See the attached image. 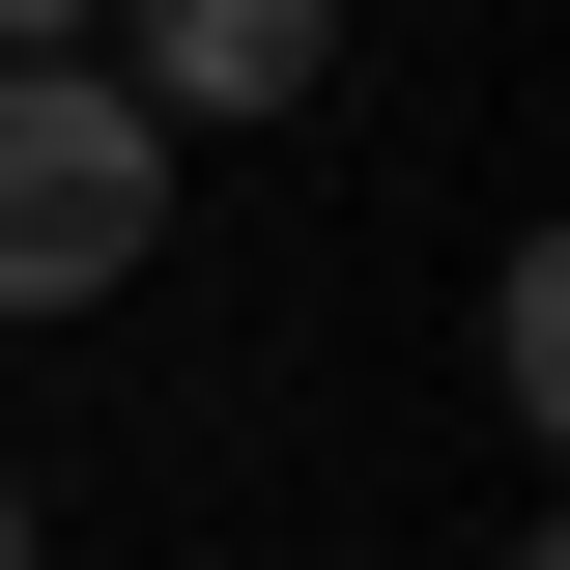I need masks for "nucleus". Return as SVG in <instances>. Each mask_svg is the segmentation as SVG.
<instances>
[{
    "label": "nucleus",
    "mask_w": 570,
    "mask_h": 570,
    "mask_svg": "<svg viewBox=\"0 0 570 570\" xmlns=\"http://www.w3.org/2000/svg\"><path fill=\"white\" fill-rule=\"evenodd\" d=\"M0 58H86V0H0Z\"/></svg>",
    "instance_id": "obj_3"
},
{
    "label": "nucleus",
    "mask_w": 570,
    "mask_h": 570,
    "mask_svg": "<svg viewBox=\"0 0 570 570\" xmlns=\"http://www.w3.org/2000/svg\"><path fill=\"white\" fill-rule=\"evenodd\" d=\"M0 570H29V485H0Z\"/></svg>",
    "instance_id": "obj_4"
},
{
    "label": "nucleus",
    "mask_w": 570,
    "mask_h": 570,
    "mask_svg": "<svg viewBox=\"0 0 570 570\" xmlns=\"http://www.w3.org/2000/svg\"><path fill=\"white\" fill-rule=\"evenodd\" d=\"M86 29H115L142 115H285V86L343 58V0H86Z\"/></svg>",
    "instance_id": "obj_2"
},
{
    "label": "nucleus",
    "mask_w": 570,
    "mask_h": 570,
    "mask_svg": "<svg viewBox=\"0 0 570 570\" xmlns=\"http://www.w3.org/2000/svg\"><path fill=\"white\" fill-rule=\"evenodd\" d=\"M171 257V115L115 58H0V314H115Z\"/></svg>",
    "instance_id": "obj_1"
}]
</instances>
